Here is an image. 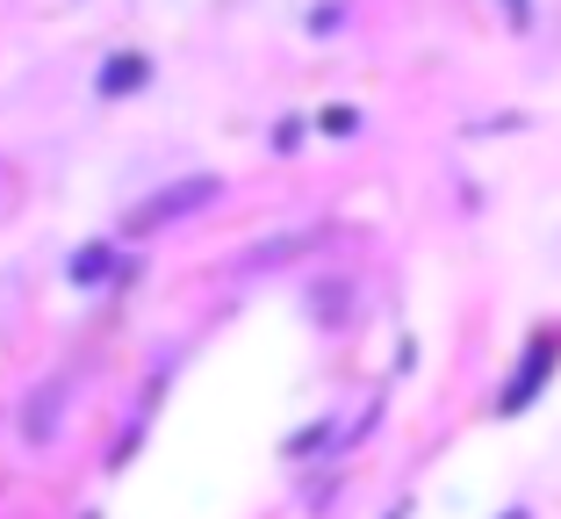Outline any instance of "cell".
Segmentation results:
<instances>
[{"mask_svg": "<svg viewBox=\"0 0 561 519\" xmlns=\"http://www.w3.org/2000/svg\"><path fill=\"white\" fill-rule=\"evenodd\" d=\"M209 195H216V181H181V188H165V195H151L145 210L130 217V232H159V224H173V217H187V210H202Z\"/></svg>", "mask_w": 561, "mask_h": 519, "instance_id": "6da1fadb", "label": "cell"}, {"mask_svg": "<svg viewBox=\"0 0 561 519\" xmlns=\"http://www.w3.org/2000/svg\"><path fill=\"white\" fill-rule=\"evenodd\" d=\"M145 58H123V66H108V72H101V87H108V94H123V87H137V80H145Z\"/></svg>", "mask_w": 561, "mask_h": 519, "instance_id": "7a4b0ae2", "label": "cell"}]
</instances>
